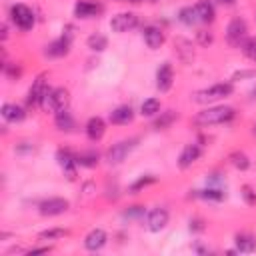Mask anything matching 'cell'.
Wrapping results in <instances>:
<instances>
[{"label":"cell","mask_w":256,"mask_h":256,"mask_svg":"<svg viewBox=\"0 0 256 256\" xmlns=\"http://www.w3.org/2000/svg\"><path fill=\"white\" fill-rule=\"evenodd\" d=\"M230 118H234V108H230V106H212V108H204L202 112H198L194 122L202 124V126H208V124L228 122Z\"/></svg>","instance_id":"1"},{"label":"cell","mask_w":256,"mask_h":256,"mask_svg":"<svg viewBox=\"0 0 256 256\" xmlns=\"http://www.w3.org/2000/svg\"><path fill=\"white\" fill-rule=\"evenodd\" d=\"M234 90V86L230 82H220V84H214L210 88H204L200 92L194 94V100L200 102V104H206V102H214V100H220V98H226L230 96Z\"/></svg>","instance_id":"2"},{"label":"cell","mask_w":256,"mask_h":256,"mask_svg":"<svg viewBox=\"0 0 256 256\" xmlns=\"http://www.w3.org/2000/svg\"><path fill=\"white\" fill-rule=\"evenodd\" d=\"M68 100H70V94L66 88H50L40 106L48 112H58V110H64L68 106Z\"/></svg>","instance_id":"3"},{"label":"cell","mask_w":256,"mask_h":256,"mask_svg":"<svg viewBox=\"0 0 256 256\" xmlns=\"http://www.w3.org/2000/svg\"><path fill=\"white\" fill-rule=\"evenodd\" d=\"M246 32H248V28H246V22L242 18L230 20V24L226 28V40H228V44L234 46V48L236 46H242L244 40H246Z\"/></svg>","instance_id":"4"},{"label":"cell","mask_w":256,"mask_h":256,"mask_svg":"<svg viewBox=\"0 0 256 256\" xmlns=\"http://www.w3.org/2000/svg\"><path fill=\"white\" fill-rule=\"evenodd\" d=\"M10 16H12V22L22 30H30L34 26V12L24 4H14L10 10Z\"/></svg>","instance_id":"5"},{"label":"cell","mask_w":256,"mask_h":256,"mask_svg":"<svg viewBox=\"0 0 256 256\" xmlns=\"http://www.w3.org/2000/svg\"><path fill=\"white\" fill-rule=\"evenodd\" d=\"M136 138H130V140H120V142H116L110 150H108V154H106V160L110 162V164H120L130 152H132V148L136 146Z\"/></svg>","instance_id":"6"},{"label":"cell","mask_w":256,"mask_h":256,"mask_svg":"<svg viewBox=\"0 0 256 256\" xmlns=\"http://www.w3.org/2000/svg\"><path fill=\"white\" fill-rule=\"evenodd\" d=\"M136 26H138V16H136L134 12H120V14H116V16L110 20V28H112L114 32H118V34L128 32V30H132V28H136Z\"/></svg>","instance_id":"7"},{"label":"cell","mask_w":256,"mask_h":256,"mask_svg":"<svg viewBox=\"0 0 256 256\" xmlns=\"http://www.w3.org/2000/svg\"><path fill=\"white\" fill-rule=\"evenodd\" d=\"M68 206L70 204L64 198H48V200L40 202L38 210H40L42 216H58V214H64L68 210Z\"/></svg>","instance_id":"8"},{"label":"cell","mask_w":256,"mask_h":256,"mask_svg":"<svg viewBox=\"0 0 256 256\" xmlns=\"http://www.w3.org/2000/svg\"><path fill=\"white\" fill-rule=\"evenodd\" d=\"M56 158H58V164H60V168H62V172H64V176L68 178V180H74L76 178V156H72L68 150H60L58 154H56Z\"/></svg>","instance_id":"9"},{"label":"cell","mask_w":256,"mask_h":256,"mask_svg":"<svg viewBox=\"0 0 256 256\" xmlns=\"http://www.w3.org/2000/svg\"><path fill=\"white\" fill-rule=\"evenodd\" d=\"M172 82H174L172 66H170L168 62H164V64L158 68V72H156V88H158L160 92H166V90H170Z\"/></svg>","instance_id":"10"},{"label":"cell","mask_w":256,"mask_h":256,"mask_svg":"<svg viewBox=\"0 0 256 256\" xmlns=\"http://www.w3.org/2000/svg\"><path fill=\"white\" fill-rule=\"evenodd\" d=\"M142 36H144V42L148 44V48H152V50H158L164 44V32L156 26H146L142 30Z\"/></svg>","instance_id":"11"},{"label":"cell","mask_w":256,"mask_h":256,"mask_svg":"<svg viewBox=\"0 0 256 256\" xmlns=\"http://www.w3.org/2000/svg\"><path fill=\"white\" fill-rule=\"evenodd\" d=\"M48 90H50V88L46 86V82H44L42 78H38V80L32 84V88L28 90V104H30V106H40Z\"/></svg>","instance_id":"12"},{"label":"cell","mask_w":256,"mask_h":256,"mask_svg":"<svg viewBox=\"0 0 256 256\" xmlns=\"http://www.w3.org/2000/svg\"><path fill=\"white\" fill-rule=\"evenodd\" d=\"M106 240H108L106 232H104L102 228H94V230L88 232V236L84 238V246H86V250L96 252V250H100V248L106 244Z\"/></svg>","instance_id":"13"},{"label":"cell","mask_w":256,"mask_h":256,"mask_svg":"<svg viewBox=\"0 0 256 256\" xmlns=\"http://www.w3.org/2000/svg\"><path fill=\"white\" fill-rule=\"evenodd\" d=\"M168 224V212L164 208H156L148 214V230L150 232H160Z\"/></svg>","instance_id":"14"},{"label":"cell","mask_w":256,"mask_h":256,"mask_svg":"<svg viewBox=\"0 0 256 256\" xmlns=\"http://www.w3.org/2000/svg\"><path fill=\"white\" fill-rule=\"evenodd\" d=\"M198 158H200V146H198V144H188V146H184V150L180 152L178 166H180V168H188V166H192Z\"/></svg>","instance_id":"15"},{"label":"cell","mask_w":256,"mask_h":256,"mask_svg":"<svg viewBox=\"0 0 256 256\" xmlns=\"http://www.w3.org/2000/svg\"><path fill=\"white\" fill-rule=\"evenodd\" d=\"M100 10H102V6L96 4V2H90V0H80V2H76V6H74V14H76L78 18H92V16H96Z\"/></svg>","instance_id":"16"},{"label":"cell","mask_w":256,"mask_h":256,"mask_svg":"<svg viewBox=\"0 0 256 256\" xmlns=\"http://www.w3.org/2000/svg\"><path fill=\"white\" fill-rule=\"evenodd\" d=\"M68 50H70V40L62 36L60 40H54L52 44H48L46 50H44V54L50 56V58H60V56L68 54Z\"/></svg>","instance_id":"17"},{"label":"cell","mask_w":256,"mask_h":256,"mask_svg":"<svg viewBox=\"0 0 256 256\" xmlns=\"http://www.w3.org/2000/svg\"><path fill=\"white\" fill-rule=\"evenodd\" d=\"M104 132H106V124H104L102 118L94 116V118L88 120V124H86V136H88L90 140H94V142L100 140V138L104 136Z\"/></svg>","instance_id":"18"},{"label":"cell","mask_w":256,"mask_h":256,"mask_svg":"<svg viewBox=\"0 0 256 256\" xmlns=\"http://www.w3.org/2000/svg\"><path fill=\"white\" fill-rule=\"evenodd\" d=\"M134 118V110L130 106H118L116 110L110 112V122L112 124H128Z\"/></svg>","instance_id":"19"},{"label":"cell","mask_w":256,"mask_h":256,"mask_svg":"<svg viewBox=\"0 0 256 256\" xmlns=\"http://www.w3.org/2000/svg\"><path fill=\"white\" fill-rule=\"evenodd\" d=\"M2 118L4 120H8V122H20V120H24V110L18 106V104H4L2 106Z\"/></svg>","instance_id":"20"},{"label":"cell","mask_w":256,"mask_h":256,"mask_svg":"<svg viewBox=\"0 0 256 256\" xmlns=\"http://www.w3.org/2000/svg\"><path fill=\"white\" fill-rule=\"evenodd\" d=\"M194 8H196V14H198L200 22H212L214 20V6L208 0H198Z\"/></svg>","instance_id":"21"},{"label":"cell","mask_w":256,"mask_h":256,"mask_svg":"<svg viewBox=\"0 0 256 256\" xmlns=\"http://www.w3.org/2000/svg\"><path fill=\"white\" fill-rule=\"evenodd\" d=\"M54 122H56V128H58V130H64V132H70V130L74 128V118H72V114H70L66 108L56 112Z\"/></svg>","instance_id":"22"},{"label":"cell","mask_w":256,"mask_h":256,"mask_svg":"<svg viewBox=\"0 0 256 256\" xmlns=\"http://www.w3.org/2000/svg\"><path fill=\"white\" fill-rule=\"evenodd\" d=\"M234 242H236V248L240 252H254L256 250V240L250 236V234H236L234 236Z\"/></svg>","instance_id":"23"},{"label":"cell","mask_w":256,"mask_h":256,"mask_svg":"<svg viewBox=\"0 0 256 256\" xmlns=\"http://www.w3.org/2000/svg\"><path fill=\"white\" fill-rule=\"evenodd\" d=\"M174 48L178 50V54H180V58H182L184 62H190V60L194 58V50H192V44H190L188 40L176 38V40H174Z\"/></svg>","instance_id":"24"},{"label":"cell","mask_w":256,"mask_h":256,"mask_svg":"<svg viewBox=\"0 0 256 256\" xmlns=\"http://www.w3.org/2000/svg\"><path fill=\"white\" fill-rule=\"evenodd\" d=\"M178 118V114L174 112V110H166V112H162L156 120H154V128H158V130H162V128H168L174 120Z\"/></svg>","instance_id":"25"},{"label":"cell","mask_w":256,"mask_h":256,"mask_svg":"<svg viewBox=\"0 0 256 256\" xmlns=\"http://www.w3.org/2000/svg\"><path fill=\"white\" fill-rule=\"evenodd\" d=\"M140 112H142L144 116H154V114H158V112H160V100H156V98L144 100L142 106H140Z\"/></svg>","instance_id":"26"},{"label":"cell","mask_w":256,"mask_h":256,"mask_svg":"<svg viewBox=\"0 0 256 256\" xmlns=\"http://www.w3.org/2000/svg\"><path fill=\"white\" fill-rule=\"evenodd\" d=\"M230 162L238 170H248V166H250V160H248V156L244 152H232L230 154Z\"/></svg>","instance_id":"27"},{"label":"cell","mask_w":256,"mask_h":256,"mask_svg":"<svg viewBox=\"0 0 256 256\" xmlns=\"http://www.w3.org/2000/svg\"><path fill=\"white\" fill-rule=\"evenodd\" d=\"M106 44H108V40H106V36H102V34H92V36L88 38V48L94 50V52H102V50L106 48Z\"/></svg>","instance_id":"28"},{"label":"cell","mask_w":256,"mask_h":256,"mask_svg":"<svg viewBox=\"0 0 256 256\" xmlns=\"http://www.w3.org/2000/svg\"><path fill=\"white\" fill-rule=\"evenodd\" d=\"M76 162H78L80 166L92 168V166H96V164H98V154H96V152H82V154H78V156H76Z\"/></svg>","instance_id":"29"},{"label":"cell","mask_w":256,"mask_h":256,"mask_svg":"<svg viewBox=\"0 0 256 256\" xmlns=\"http://www.w3.org/2000/svg\"><path fill=\"white\" fill-rule=\"evenodd\" d=\"M180 22H184L186 26H192V24H196L200 18H198V14H196V8H182L180 10Z\"/></svg>","instance_id":"30"},{"label":"cell","mask_w":256,"mask_h":256,"mask_svg":"<svg viewBox=\"0 0 256 256\" xmlns=\"http://www.w3.org/2000/svg\"><path fill=\"white\" fill-rule=\"evenodd\" d=\"M242 52H244V56H248L250 60L256 62V38H246L242 44Z\"/></svg>","instance_id":"31"},{"label":"cell","mask_w":256,"mask_h":256,"mask_svg":"<svg viewBox=\"0 0 256 256\" xmlns=\"http://www.w3.org/2000/svg\"><path fill=\"white\" fill-rule=\"evenodd\" d=\"M200 196L206 198V200H222L224 198V192L218 190V188H206V190L200 192Z\"/></svg>","instance_id":"32"},{"label":"cell","mask_w":256,"mask_h":256,"mask_svg":"<svg viewBox=\"0 0 256 256\" xmlns=\"http://www.w3.org/2000/svg\"><path fill=\"white\" fill-rule=\"evenodd\" d=\"M66 234V230L62 228H52V230H44L40 232V240H54V238H62Z\"/></svg>","instance_id":"33"},{"label":"cell","mask_w":256,"mask_h":256,"mask_svg":"<svg viewBox=\"0 0 256 256\" xmlns=\"http://www.w3.org/2000/svg\"><path fill=\"white\" fill-rule=\"evenodd\" d=\"M152 182H156V178H154V176H150V174H148V176H142L140 180H136V182L132 184V188H130V190H132V192H136V190H140V188H144V186H148V184H152Z\"/></svg>","instance_id":"34"},{"label":"cell","mask_w":256,"mask_h":256,"mask_svg":"<svg viewBox=\"0 0 256 256\" xmlns=\"http://www.w3.org/2000/svg\"><path fill=\"white\" fill-rule=\"evenodd\" d=\"M242 198H244L246 204H250V206L256 204V192H254L250 186H244V188H242Z\"/></svg>","instance_id":"35"},{"label":"cell","mask_w":256,"mask_h":256,"mask_svg":"<svg viewBox=\"0 0 256 256\" xmlns=\"http://www.w3.org/2000/svg\"><path fill=\"white\" fill-rule=\"evenodd\" d=\"M144 216V206H132L124 212V218H140Z\"/></svg>","instance_id":"36"},{"label":"cell","mask_w":256,"mask_h":256,"mask_svg":"<svg viewBox=\"0 0 256 256\" xmlns=\"http://www.w3.org/2000/svg\"><path fill=\"white\" fill-rule=\"evenodd\" d=\"M4 70H6V74H8L10 78H18V76H20V68H16V66H8V64H6Z\"/></svg>","instance_id":"37"},{"label":"cell","mask_w":256,"mask_h":256,"mask_svg":"<svg viewBox=\"0 0 256 256\" xmlns=\"http://www.w3.org/2000/svg\"><path fill=\"white\" fill-rule=\"evenodd\" d=\"M198 40H200V44H210L212 42V36L206 34V32H198Z\"/></svg>","instance_id":"38"},{"label":"cell","mask_w":256,"mask_h":256,"mask_svg":"<svg viewBox=\"0 0 256 256\" xmlns=\"http://www.w3.org/2000/svg\"><path fill=\"white\" fill-rule=\"evenodd\" d=\"M50 248H36V250H30L28 254H44V252H48Z\"/></svg>","instance_id":"39"},{"label":"cell","mask_w":256,"mask_h":256,"mask_svg":"<svg viewBox=\"0 0 256 256\" xmlns=\"http://www.w3.org/2000/svg\"><path fill=\"white\" fill-rule=\"evenodd\" d=\"M218 2H220V4H232L234 0H218Z\"/></svg>","instance_id":"40"},{"label":"cell","mask_w":256,"mask_h":256,"mask_svg":"<svg viewBox=\"0 0 256 256\" xmlns=\"http://www.w3.org/2000/svg\"><path fill=\"white\" fill-rule=\"evenodd\" d=\"M118 2H140V0H118Z\"/></svg>","instance_id":"41"},{"label":"cell","mask_w":256,"mask_h":256,"mask_svg":"<svg viewBox=\"0 0 256 256\" xmlns=\"http://www.w3.org/2000/svg\"><path fill=\"white\" fill-rule=\"evenodd\" d=\"M142 2V0H140ZM144 2H150V4H154V2H158V0H144Z\"/></svg>","instance_id":"42"},{"label":"cell","mask_w":256,"mask_h":256,"mask_svg":"<svg viewBox=\"0 0 256 256\" xmlns=\"http://www.w3.org/2000/svg\"><path fill=\"white\" fill-rule=\"evenodd\" d=\"M254 134H256V124H254Z\"/></svg>","instance_id":"43"}]
</instances>
